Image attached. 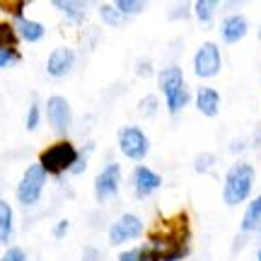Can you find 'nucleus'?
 Wrapping results in <instances>:
<instances>
[{
	"label": "nucleus",
	"instance_id": "obj_32",
	"mask_svg": "<svg viewBox=\"0 0 261 261\" xmlns=\"http://www.w3.org/2000/svg\"><path fill=\"white\" fill-rule=\"evenodd\" d=\"M138 261H160V256L152 247H140V259Z\"/></svg>",
	"mask_w": 261,
	"mask_h": 261
},
{
	"label": "nucleus",
	"instance_id": "obj_21",
	"mask_svg": "<svg viewBox=\"0 0 261 261\" xmlns=\"http://www.w3.org/2000/svg\"><path fill=\"white\" fill-rule=\"evenodd\" d=\"M215 8H218V3H215V0H198V3L194 5V12H196V17L201 19V22H211V19H213Z\"/></svg>",
	"mask_w": 261,
	"mask_h": 261
},
{
	"label": "nucleus",
	"instance_id": "obj_36",
	"mask_svg": "<svg viewBox=\"0 0 261 261\" xmlns=\"http://www.w3.org/2000/svg\"><path fill=\"white\" fill-rule=\"evenodd\" d=\"M68 227H70V223H68V220H61V223L54 227V237H63V234L68 232Z\"/></svg>",
	"mask_w": 261,
	"mask_h": 261
},
{
	"label": "nucleus",
	"instance_id": "obj_3",
	"mask_svg": "<svg viewBox=\"0 0 261 261\" xmlns=\"http://www.w3.org/2000/svg\"><path fill=\"white\" fill-rule=\"evenodd\" d=\"M77 155H80V150L75 148L70 140H58V143L48 145V148L39 155V165L44 167L46 174L58 177V174H63L68 169H73Z\"/></svg>",
	"mask_w": 261,
	"mask_h": 261
},
{
	"label": "nucleus",
	"instance_id": "obj_7",
	"mask_svg": "<svg viewBox=\"0 0 261 261\" xmlns=\"http://www.w3.org/2000/svg\"><path fill=\"white\" fill-rule=\"evenodd\" d=\"M119 181H121V167L119 165H107V167L94 177V196L97 201L104 203V201H112L116 191H119Z\"/></svg>",
	"mask_w": 261,
	"mask_h": 261
},
{
	"label": "nucleus",
	"instance_id": "obj_38",
	"mask_svg": "<svg viewBox=\"0 0 261 261\" xmlns=\"http://www.w3.org/2000/svg\"><path fill=\"white\" fill-rule=\"evenodd\" d=\"M259 261H261V249H259Z\"/></svg>",
	"mask_w": 261,
	"mask_h": 261
},
{
	"label": "nucleus",
	"instance_id": "obj_8",
	"mask_svg": "<svg viewBox=\"0 0 261 261\" xmlns=\"http://www.w3.org/2000/svg\"><path fill=\"white\" fill-rule=\"evenodd\" d=\"M140 232H143V220H140L138 215L126 213L109 227V242L123 244V242H128V240H136Z\"/></svg>",
	"mask_w": 261,
	"mask_h": 261
},
{
	"label": "nucleus",
	"instance_id": "obj_25",
	"mask_svg": "<svg viewBox=\"0 0 261 261\" xmlns=\"http://www.w3.org/2000/svg\"><path fill=\"white\" fill-rule=\"evenodd\" d=\"M138 112H140V116H155V112H158V97L155 94L143 97L138 102Z\"/></svg>",
	"mask_w": 261,
	"mask_h": 261
},
{
	"label": "nucleus",
	"instance_id": "obj_19",
	"mask_svg": "<svg viewBox=\"0 0 261 261\" xmlns=\"http://www.w3.org/2000/svg\"><path fill=\"white\" fill-rule=\"evenodd\" d=\"M189 99H191V94H189L187 87H181V90H177V92H172L167 97V109L172 114H179L184 107L189 104Z\"/></svg>",
	"mask_w": 261,
	"mask_h": 261
},
{
	"label": "nucleus",
	"instance_id": "obj_31",
	"mask_svg": "<svg viewBox=\"0 0 261 261\" xmlns=\"http://www.w3.org/2000/svg\"><path fill=\"white\" fill-rule=\"evenodd\" d=\"M83 261H104V256H102V252H99L97 247H85Z\"/></svg>",
	"mask_w": 261,
	"mask_h": 261
},
{
	"label": "nucleus",
	"instance_id": "obj_15",
	"mask_svg": "<svg viewBox=\"0 0 261 261\" xmlns=\"http://www.w3.org/2000/svg\"><path fill=\"white\" fill-rule=\"evenodd\" d=\"M17 37L24 39V41H41L44 39V24H39V22H32V19H24L19 17L17 19Z\"/></svg>",
	"mask_w": 261,
	"mask_h": 261
},
{
	"label": "nucleus",
	"instance_id": "obj_28",
	"mask_svg": "<svg viewBox=\"0 0 261 261\" xmlns=\"http://www.w3.org/2000/svg\"><path fill=\"white\" fill-rule=\"evenodd\" d=\"M17 61H19L17 48H0V68H8V65L17 63Z\"/></svg>",
	"mask_w": 261,
	"mask_h": 261
},
{
	"label": "nucleus",
	"instance_id": "obj_12",
	"mask_svg": "<svg viewBox=\"0 0 261 261\" xmlns=\"http://www.w3.org/2000/svg\"><path fill=\"white\" fill-rule=\"evenodd\" d=\"M160 184H162V179H160L158 172H152L150 167H136V172H133V187H136V194L140 198H145L152 191H158Z\"/></svg>",
	"mask_w": 261,
	"mask_h": 261
},
{
	"label": "nucleus",
	"instance_id": "obj_10",
	"mask_svg": "<svg viewBox=\"0 0 261 261\" xmlns=\"http://www.w3.org/2000/svg\"><path fill=\"white\" fill-rule=\"evenodd\" d=\"M75 63V54L70 51V48H56V51H51V56H48L46 61V70L51 77H63V75H68V70L73 68Z\"/></svg>",
	"mask_w": 261,
	"mask_h": 261
},
{
	"label": "nucleus",
	"instance_id": "obj_18",
	"mask_svg": "<svg viewBox=\"0 0 261 261\" xmlns=\"http://www.w3.org/2000/svg\"><path fill=\"white\" fill-rule=\"evenodd\" d=\"M12 234V208L10 203L0 201V244H5Z\"/></svg>",
	"mask_w": 261,
	"mask_h": 261
},
{
	"label": "nucleus",
	"instance_id": "obj_29",
	"mask_svg": "<svg viewBox=\"0 0 261 261\" xmlns=\"http://www.w3.org/2000/svg\"><path fill=\"white\" fill-rule=\"evenodd\" d=\"M37 128H39V107L34 102L27 112V130H37Z\"/></svg>",
	"mask_w": 261,
	"mask_h": 261
},
{
	"label": "nucleus",
	"instance_id": "obj_14",
	"mask_svg": "<svg viewBox=\"0 0 261 261\" xmlns=\"http://www.w3.org/2000/svg\"><path fill=\"white\" fill-rule=\"evenodd\" d=\"M181 87H187V85H184V73H181V68L169 65V68H165V70L160 73V90L165 92V97H169L172 92H177Z\"/></svg>",
	"mask_w": 261,
	"mask_h": 261
},
{
	"label": "nucleus",
	"instance_id": "obj_5",
	"mask_svg": "<svg viewBox=\"0 0 261 261\" xmlns=\"http://www.w3.org/2000/svg\"><path fill=\"white\" fill-rule=\"evenodd\" d=\"M220 63H223V58H220L218 44L205 41V44L198 46V51L194 56V73L198 77H213V75L220 73Z\"/></svg>",
	"mask_w": 261,
	"mask_h": 261
},
{
	"label": "nucleus",
	"instance_id": "obj_26",
	"mask_svg": "<svg viewBox=\"0 0 261 261\" xmlns=\"http://www.w3.org/2000/svg\"><path fill=\"white\" fill-rule=\"evenodd\" d=\"M24 0H0V10L8 12V15H15V17H22V10H24Z\"/></svg>",
	"mask_w": 261,
	"mask_h": 261
},
{
	"label": "nucleus",
	"instance_id": "obj_16",
	"mask_svg": "<svg viewBox=\"0 0 261 261\" xmlns=\"http://www.w3.org/2000/svg\"><path fill=\"white\" fill-rule=\"evenodd\" d=\"M261 227V196H256L252 203L247 205L242 218V232H254Z\"/></svg>",
	"mask_w": 261,
	"mask_h": 261
},
{
	"label": "nucleus",
	"instance_id": "obj_30",
	"mask_svg": "<svg viewBox=\"0 0 261 261\" xmlns=\"http://www.w3.org/2000/svg\"><path fill=\"white\" fill-rule=\"evenodd\" d=\"M0 261H27V254L22 252L19 247H10L8 252L3 254V259Z\"/></svg>",
	"mask_w": 261,
	"mask_h": 261
},
{
	"label": "nucleus",
	"instance_id": "obj_17",
	"mask_svg": "<svg viewBox=\"0 0 261 261\" xmlns=\"http://www.w3.org/2000/svg\"><path fill=\"white\" fill-rule=\"evenodd\" d=\"M54 8L63 10L65 17L75 22V24H80L85 22V10H83V3H65V0H54Z\"/></svg>",
	"mask_w": 261,
	"mask_h": 261
},
{
	"label": "nucleus",
	"instance_id": "obj_4",
	"mask_svg": "<svg viewBox=\"0 0 261 261\" xmlns=\"http://www.w3.org/2000/svg\"><path fill=\"white\" fill-rule=\"evenodd\" d=\"M46 172L41 165H32V167L24 169L22 174V181L17 187V198L22 205H34L39 201V196L44 191V184H46Z\"/></svg>",
	"mask_w": 261,
	"mask_h": 261
},
{
	"label": "nucleus",
	"instance_id": "obj_9",
	"mask_svg": "<svg viewBox=\"0 0 261 261\" xmlns=\"http://www.w3.org/2000/svg\"><path fill=\"white\" fill-rule=\"evenodd\" d=\"M46 114H48V121H51V126L58 130V133H65L68 130V126H70V104H68V99L65 97H58V94H54V97H48L46 102Z\"/></svg>",
	"mask_w": 261,
	"mask_h": 261
},
{
	"label": "nucleus",
	"instance_id": "obj_37",
	"mask_svg": "<svg viewBox=\"0 0 261 261\" xmlns=\"http://www.w3.org/2000/svg\"><path fill=\"white\" fill-rule=\"evenodd\" d=\"M259 41H261V27H259Z\"/></svg>",
	"mask_w": 261,
	"mask_h": 261
},
{
	"label": "nucleus",
	"instance_id": "obj_20",
	"mask_svg": "<svg viewBox=\"0 0 261 261\" xmlns=\"http://www.w3.org/2000/svg\"><path fill=\"white\" fill-rule=\"evenodd\" d=\"M17 29L10 22H0V48H15L17 46Z\"/></svg>",
	"mask_w": 261,
	"mask_h": 261
},
{
	"label": "nucleus",
	"instance_id": "obj_23",
	"mask_svg": "<svg viewBox=\"0 0 261 261\" xmlns=\"http://www.w3.org/2000/svg\"><path fill=\"white\" fill-rule=\"evenodd\" d=\"M99 15H102V19L107 22V24H112V27H119V24L123 22V15L116 10V5H102Z\"/></svg>",
	"mask_w": 261,
	"mask_h": 261
},
{
	"label": "nucleus",
	"instance_id": "obj_22",
	"mask_svg": "<svg viewBox=\"0 0 261 261\" xmlns=\"http://www.w3.org/2000/svg\"><path fill=\"white\" fill-rule=\"evenodd\" d=\"M114 5H116V10L121 12L123 17H126V15H138V12H143V8H145V3H140V0H116Z\"/></svg>",
	"mask_w": 261,
	"mask_h": 261
},
{
	"label": "nucleus",
	"instance_id": "obj_2",
	"mask_svg": "<svg viewBox=\"0 0 261 261\" xmlns=\"http://www.w3.org/2000/svg\"><path fill=\"white\" fill-rule=\"evenodd\" d=\"M254 177L256 172L249 162H237L227 177H225V187H223V201L227 205H240L242 201H247V196L252 194L254 187Z\"/></svg>",
	"mask_w": 261,
	"mask_h": 261
},
{
	"label": "nucleus",
	"instance_id": "obj_24",
	"mask_svg": "<svg viewBox=\"0 0 261 261\" xmlns=\"http://www.w3.org/2000/svg\"><path fill=\"white\" fill-rule=\"evenodd\" d=\"M215 165V155L213 152H201L198 158L194 160V169L198 172V174H205V172H211Z\"/></svg>",
	"mask_w": 261,
	"mask_h": 261
},
{
	"label": "nucleus",
	"instance_id": "obj_13",
	"mask_svg": "<svg viewBox=\"0 0 261 261\" xmlns=\"http://www.w3.org/2000/svg\"><path fill=\"white\" fill-rule=\"evenodd\" d=\"M196 107L203 116H215L218 109H220V94L213 87H201L196 92Z\"/></svg>",
	"mask_w": 261,
	"mask_h": 261
},
{
	"label": "nucleus",
	"instance_id": "obj_11",
	"mask_svg": "<svg viewBox=\"0 0 261 261\" xmlns=\"http://www.w3.org/2000/svg\"><path fill=\"white\" fill-rule=\"evenodd\" d=\"M247 32H249V22L244 15H230V17L223 19L220 34H223L225 44H237L240 39L247 37Z\"/></svg>",
	"mask_w": 261,
	"mask_h": 261
},
{
	"label": "nucleus",
	"instance_id": "obj_34",
	"mask_svg": "<svg viewBox=\"0 0 261 261\" xmlns=\"http://www.w3.org/2000/svg\"><path fill=\"white\" fill-rule=\"evenodd\" d=\"M187 17H189V5H181V8L169 12V19H187Z\"/></svg>",
	"mask_w": 261,
	"mask_h": 261
},
{
	"label": "nucleus",
	"instance_id": "obj_35",
	"mask_svg": "<svg viewBox=\"0 0 261 261\" xmlns=\"http://www.w3.org/2000/svg\"><path fill=\"white\" fill-rule=\"evenodd\" d=\"M150 73H152V63H148V61H140V63H138V75H140V77H148Z\"/></svg>",
	"mask_w": 261,
	"mask_h": 261
},
{
	"label": "nucleus",
	"instance_id": "obj_6",
	"mask_svg": "<svg viewBox=\"0 0 261 261\" xmlns=\"http://www.w3.org/2000/svg\"><path fill=\"white\" fill-rule=\"evenodd\" d=\"M119 148L126 158L130 160H143L148 155L150 143L145 138V133L138 128V126H126V128L119 130Z\"/></svg>",
	"mask_w": 261,
	"mask_h": 261
},
{
	"label": "nucleus",
	"instance_id": "obj_27",
	"mask_svg": "<svg viewBox=\"0 0 261 261\" xmlns=\"http://www.w3.org/2000/svg\"><path fill=\"white\" fill-rule=\"evenodd\" d=\"M92 145H85V150H80V155H77V160H75V165H73V174H83L85 172V167H87V155L92 152Z\"/></svg>",
	"mask_w": 261,
	"mask_h": 261
},
{
	"label": "nucleus",
	"instance_id": "obj_33",
	"mask_svg": "<svg viewBox=\"0 0 261 261\" xmlns=\"http://www.w3.org/2000/svg\"><path fill=\"white\" fill-rule=\"evenodd\" d=\"M138 259H140V247L126 249V252H121V256H119V261H138Z\"/></svg>",
	"mask_w": 261,
	"mask_h": 261
},
{
	"label": "nucleus",
	"instance_id": "obj_1",
	"mask_svg": "<svg viewBox=\"0 0 261 261\" xmlns=\"http://www.w3.org/2000/svg\"><path fill=\"white\" fill-rule=\"evenodd\" d=\"M189 240H191V227L187 213L172 215L150 232V247L158 252L160 261H181L189 256L191 252Z\"/></svg>",
	"mask_w": 261,
	"mask_h": 261
}]
</instances>
